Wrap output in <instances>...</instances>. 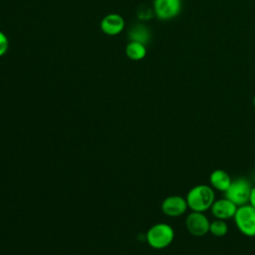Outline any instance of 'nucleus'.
Instances as JSON below:
<instances>
[{
	"label": "nucleus",
	"instance_id": "39448f33",
	"mask_svg": "<svg viewBox=\"0 0 255 255\" xmlns=\"http://www.w3.org/2000/svg\"><path fill=\"white\" fill-rule=\"evenodd\" d=\"M185 226L191 235L202 237L209 232L210 221L204 212L191 211L185 219Z\"/></svg>",
	"mask_w": 255,
	"mask_h": 255
},
{
	"label": "nucleus",
	"instance_id": "1a4fd4ad",
	"mask_svg": "<svg viewBox=\"0 0 255 255\" xmlns=\"http://www.w3.org/2000/svg\"><path fill=\"white\" fill-rule=\"evenodd\" d=\"M237 208L238 206L235 203L224 197L217 200L215 199L210 207V211L216 219L227 220L234 217Z\"/></svg>",
	"mask_w": 255,
	"mask_h": 255
},
{
	"label": "nucleus",
	"instance_id": "f257e3e1",
	"mask_svg": "<svg viewBox=\"0 0 255 255\" xmlns=\"http://www.w3.org/2000/svg\"><path fill=\"white\" fill-rule=\"evenodd\" d=\"M185 199L191 211L205 212L215 200L214 189L207 184L195 185L189 189Z\"/></svg>",
	"mask_w": 255,
	"mask_h": 255
},
{
	"label": "nucleus",
	"instance_id": "f8f14e48",
	"mask_svg": "<svg viewBox=\"0 0 255 255\" xmlns=\"http://www.w3.org/2000/svg\"><path fill=\"white\" fill-rule=\"evenodd\" d=\"M129 41L140 42L142 44H146L150 39V34L148 29L143 25H135L128 32Z\"/></svg>",
	"mask_w": 255,
	"mask_h": 255
},
{
	"label": "nucleus",
	"instance_id": "ddd939ff",
	"mask_svg": "<svg viewBox=\"0 0 255 255\" xmlns=\"http://www.w3.org/2000/svg\"><path fill=\"white\" fill-rule=\"evenodd\" d=\"M209 232L215 237H223L228 232V225L225 220L215 218V220L210 221Z\"/></svg>",
	"mask_w": 255,
	"mask_h": 255
},
{
	"label": "nucleus",
	"instance_id": "6e6552de",
	"mask_svg": "<svg viewBox=\"0 0 255 255\" xmlns=\"http://www.w3.org/2000/svg\"><path fill=\"white\" fill-rule=\"evenodd\" d=\"M126 26L125 19L123 16L117 13H110L106 15L100 24L101 30L108 36H116L121 34Z\"/></svg>",
	"mask_w": 255,
	"mask_h": 255
},
{
	"label": "nucleus",
	"instance_id": "423d86ee",
	"mask_svg": "<svg viewBox=\"0 0 255 255\" xmlns=\"http://www.w3.org/2000/svg\"><path fill=\"white\" fill-rule=\"evenodd\" d=\"M181 0H153V12L160 20H170L181 11Z\"/></svg>",
	"mask_w": 255,
	"mask_h": 255
},
{
	"label": "nucleus",
	"instance_id": "2eb2a0df",
	"mask_svg": "<svg viewBox=\"0 0 255 255\" xmlns=\"http://www.w3.org/2000/svg\"><path fill=\"white\" fill-rule=\"evenodd\" d=\"M249 203L255 207V186H252V190H251V194H250V199H249Z\"/></svg>",
	"mask_w": 255,
	"mask_h": 255
},
{
	"label": "nucleus",
	"instance_id": "9d476101",
	"mask_svg": "<svg viewBox=\"0 0 255 255\" xmlns=\"http://www.w3.org/2000/svg\"><path fill=\"white\" fill-rule=\"evenodd\" d=\"M232 181L231 176L223 169H214L209 175L210 186L214 190L225 192Z\"/></svg>",
	"mask_w": 255,
	"mask_h": 255
},
{
	"label": "nucleus",
	"instance_id": "4468645a",
	"mask_svg": "<svg viewBox=\"0 0 255 255\" xmlns=\"http://www.w3.org/2000/svg\"><path fill=\"white\" fill-rule=\"evenodd\" d=\"M8 47H9L8 38L5 35V33L0 30V58L6 54Z\"/></svg>",
	"mask_w": 255,
	"mask_h": 255
},
{
	"label": "nucleus",
	"instance_id": "dca6fc26",
	"mask_svg": "<svg viewBox=\"0 0 255 255\" xmlns=\"http://www.w3.org/2000/svg\"><path fill=\"white\" fill-rule=\"evenodd\" d=\"M253 106L255 107V96L253 97Z\"/></svg>",
	"mask_w": 255,
	"mask_h": 255
},
{
	"label": "nucleus",
	"instance_id": "20e7f679",
	"mask_svg": "<svg viewBox=\"0 0 255 255\" xmlns=\"http://www.w3.org/2000/svg\"><path fill=\"white\" fill-rule=\"evenodd\" d=\"M252 185L248 179L244 177H238L232 179L230 186L224 192L225 197L235 203L237 206H241L249 203Z\"/></svg>",
	"mask_w": 255,
	"mask_h": 255
},
{
	"label": "nucleus",
	"instance_id": "f03ea898",
	"mask_svg": "<svg viewBox=\"0 0 255 255\" xmlns=\"http://www.w3.org/2000/svg\"><path fill=\"white\" fill-rule=\"evenodd\" d=\"M173 239L174 230L167 223L154 224L146 233L147 243L154 249H163L169 246Z\"/></svg>",
	"mask_w": 255,
	"mask_h": 255
},
{
	"label": "nucleus",
	"instance_id": "7ed1b4c3",
	"mask_svg": "<svg viewBox=\"0 0 255 255\" xmlns=\"http://www.w3.org/2000/svg\"><path fill=\"white\" fill-rule=\"evenodd\" d=\"M237 229L247 237H255V207L250 203L238 206L234 215Z\"/></svg>",
	"mask_w": 255,
	"mask_h": 255
},
{
	"label": "nucleus",
	"instance_id": "0eeeda50",
	"mask_svg": "<svg viewBox=\"0 0 255 255\" xmlns=\"http://www.w3.org/2000/svg\"><path fill=\"white\" fill-rule=\"evenodd\" d=\"M188 205L185 197L180 195H170L161 203L162 212L170 217H177L185 213Z\"/></svg>",
	"mask_w": 255,
	"mask_h": 255
},
{
	"label": "nucleus",
	"instance_id": "9b49d317",
	"mask_svg": "<svg viewBox=\"0 0 255 255\" xmlns=\"http://www.w3.org/2000/svg\"><path fill=\"white\" fill-rule=\"evenodd\" d=\"M126 55L129 60L140 61L146 56V46L140 42L129 41L126 46Z\"/></svg>",
	"mask_w": 255,
	"mask_h": 255
}]
</instances>
